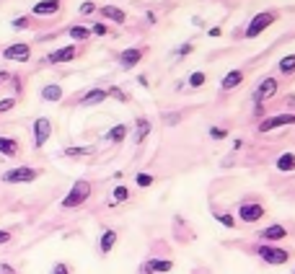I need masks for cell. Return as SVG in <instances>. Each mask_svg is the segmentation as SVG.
Wrapping results in <instances>:
<instances>
[{"instance_id":"1","label":"cell","mask_w":295,"mask_h":274,"mask_svg":"<svg viewBox=\"0 0 295 274\" xmlns=\"http://www.w3.org/2000/svg\"><path fill=\"white\" fill-rule=\"evenodd\" d=\"M91 192H94V187H91V181L78 178L75 184H73V189L67 192V197L60 202V207H62V210H78L80 204H86V202H88Z\"/></svg>"},{"instance_id":"2","label":"cell","mask_w":295,"mask_h":274,"mask_svg":"<svg viewBox=\"0 0 295 274\" xmlns=\"http://www.w3.org/2000/svg\"><path fill=\"white\" fill-rule=\"evenodd\" d=\"M254 251H257V256L269 266H282V264L290 261V248H282L277 243H259Z\"/></svg>"},{"instance_id":"3","label":"cell","mask_w":295,"mask_h":274,"mask_svg":"<svg viewBox=\"0 0 295 274\" xmlns=\"http://www.w3.org/2000/svg\"><path fill=\"white\" fill-rule=\"evenodd\" d=\"M238 220L241 222H248V225H254V222H259L262 217H264V204L262 202H254V199H246V202H241L238 204Z\"/></svg>"},{"instance_id":"4","label":"cell","mask_w":295,"mask_h":274,"mask_svg":"<svg viewBox=\"0 0 295 274\" xmlns=\"http://www.w3.org/2000/svg\"><path fill=\"white\" fill-rule=\"evenodd\" d=\"M277 21V16L272 13V11H264V13H257L251 21H248V26H246V39H257L262 31H267L272 24Z\"/></svg>"},{"instance_id":"5","label":"cell","mask_w":295,"mask_h":274,"mask_svg":"<svg viewBox=\"0 0 295 274\" xmlns=\"http://www.w3.org/2000/svg\"><path fill=\"white\" fill-rule=\"evenodd\" d=\"M39 178V171L31 168V166H18V168H8L3 173V181L6 184H31V181Z\"/></svg>"},{"instance_id":"6","label":"cell","mask_w":295,"mask_h":274,"mask_svg":"<svg viewBox=\"0 0 295 274\" xmlns=\"http://www.w3.org/2000/svg\"><path fill=\"white\" fill-rule=\"evenodd\" d=\"M50 134H52V122H50L47 117L34 119V124H31V137H34V148H36V150L47 145Z\"/></svg>"},{"instance_id":"7","label":"cell","mask_w":295,"mask_h":274,"mask_svg":"<svg viewBox=\"0 0 295 274\" xmlns=\"http://www.w3.org/2000/svg\"><path fill=\"white\" fill-rule=\"evenodd\" d=\"M277 90H280V80H277V78H264V80L257 85L254 101H257V104H264V101H269L272 96H277Z\"/></svg>"},{"instance_id":"8","label":"cell","mask_w":295,"mask_h":274,"mask_svg":"<svg viewBox=\"0 0 295 274\" xmlns=\"http://www.w3.org/2000/svg\"><path fill=\"white\" fill-rule=\"evenodd\" d=\"M285 124L295 127V114H277V117H267V119H262L259 132H272V129L285 127Z\"/></svg>"},{"instance_id":"9","label":"cell","mask_w":295,"mask_h":274,"mask_svg":"<svg viewBox=\"0 0 295 274\" xmlns=\"http://www.w3.org/2000/svg\"><path fill=\"white\" fill-rule=\"evenodd\" d=\"M259 238H262L264 243H277V241L287 238V227H285L282 222H272V225L264 227V231H259Z\"/></svg>"},{"instance_id":"10","label":"cell","mask_w":295,"mask_h":274,"mask_svg":"<svg viewBox=\"0 0 295 274\" xmlns=\"http://www.w3.org/2000/svg\"><path fill=\"white\" fill-rule=\"evenodd\" d=\"M31 57V47L29 44H11L3 50V60H13V62H29Z\"/></svg>"},{"instance_id":"11","label":"cell","mask_w":295,"mask_h":274,"mask_svg":"<svg viewBox=\"0 0 295 274\" xmlns=\"http://www.w3.org/2000/svg\"><path fill=\"white\" fill-rule=\"evenodd\" d=\"M171 269H174V261L171 259H148L140 266V274H166Z\"/></svg>"},{"instance_id":"12","label":"cell","mask_w":295,"mask_h":274,"mask_svg":"<svg viewBox=\"0 0 295 274\" xmlns=\"http://www.w3.org/2000/svg\"><path fill=\"white\" fill-rule=\"evenodd\" d=\"M75 57H78L75 44H67V47H62V50H55L52 55H47V62H52V65H60V62H70V60H75Z\"/></svg>"},{"instance_id":"13","label":"cell","mask_w":295,"mask_h":274,"mask_svg":"<svg viewBox=\"0 0 295 274\" xmlns=\"http://www.w3.org/2000/svg\"><path fill=\"white\" fill-rule=\"evenodd\" d=\"M106 99H109V94L104 88H91V90H86V94L80 96V106H99Z\"/></svg>"},{"instance_id":"14","label":"cell","mask_w":295,"mask_h":274,"mask_svg":"<svg viewBox=\"0 0 295 274\" xmlns=\"http://www.w3.org/2000/svg\"><path fill=\"white\" fill-rule=\"evenodd\" d=\"M143 55H145V50H138V47H130V50H124V52L119 55V65L124 67V70H130V67H135V65H140V60H143Z\"/></svg>"},{"instance_id":"15","label":"cell","mask_w":295,"mask_h":274,"mask_svg":"<svg viewBox=\"0 0 295 274\" xmlns=\"http://www.w3.org/2000/svg\"><path fill=\"white\" fill-rule=\"evenodd\" d=\"M117 231H111V227H106V231L101 233V238H99V254L101 256H106V254H111V248L117 246Z\"/></svg>"},{"instance_id":"16","label":"cell","mask_w":295,"mask_h":274,"mask_svg":"<svg viewBox=\"0 0 295 274\" xmlns=\"http://www.w3.org/2000/svg\"><path fill=\"white\" fill-rule=\"evenodd\" d=\"M150 119H145V117H138V122H135V143L138 145H143L145 143V137L150 134Z\"/></svg>"},{"instance_id":"17","label":"cell","mask_w":295,"mask_h":274,"mask_svg":"<svg viewBox=\"0 0 295 274\" xmlns=\"http://www.w3.org/2000/svg\"><path fill=\"white\" fill-rule=\"evenodd\" d=\"M243 83V70H231V73H225V78L220 80V88L223 90H233Z\"/></svg>"},{"instance_id":"18","label":"cell","mask_w":295,"mask_h":274,"mask_svg":"<svg viewBox=\"0 0 295 274\" xmlns=\"http://www.w3.org/2000/svg\"><path fill=\"white\" fill-rule=\"evenodd\" d=\"M127 132H130L127 124H114V127L106 132V140H109L111 145H122V143H124V137H127Z\"/></svg>"},{"instance_id":"19","label":"cell","mask_w":295,"mask_h":274,"mask_svg":"<svg viewBox=\"0 0 295 274\" xmlns=\"http://www.w3.org/2000/svg\"><path fill=\"white\" fill-rule=\"evenodd\" d=\"M21 153V145L18 140H13V137H0V155H6V158H13Z\"/></svg>"},{"instance_id":"20","label":"cell","mask_w":295,"mask_h":274,"mask_svg":"<svg viewBox=\"0 0 295 274\" xmlns=\"http://www.w3.org/2000/svg\"><path fill=\"white\" fill-rule=\"evenodd\" d=\"M275 166H277L280 173H292V171H295V153H290V150L282 153V155L277 158V163H275Z\"/></svg>"},{"instance_id":"21","label":"cell","mask_w":295,"mask_h":274,"mask_svg":"<svg viewBox=\"0 0 295 274\" xmlns=\"http://www.w3.org/2000/svg\"><path fill=\"white\" fill-rule=\"evenodd\" d=\"M101 16L109 18V21H114V24H124V21H127V13L122 8H117V6H104L101 8Z\"/></svg>"},{"instance_id":"22","label":"cell","mask_w":295,"mask_h":274,"mask_svg":"<svg viewBox=\"0 0 295 274\" xmlns=\"http://www.w3.org/2000/svg\"><path fill=\"white\" fill-rule=\"evenodd\" d=\"M60 11V0H41V3L34 6V13L36 16H52Z\"/></svg>"},{"instance_id":"23","label":"cell","mask_w":295,"mask_h":274,"mask_svg":"<svg viewBox=\"0 0 295 274\" xmlns=\"http://www.w3.org/2000/svg\"><path fill=\"white\" fill-rule=\"evenodd\" d=\"M41 99H44V101H52V104H55V101H62V88H60L57 83L44 85V88H41Z\"/></svg>"},{"instance_id":"24","label":"cell","mask_w":295,"mask_h":274,"mask_svg":"<svg viewBox=\"0 0 295 274\" xmlns=\"http://www.w3.org/2000/svg\"><path fill=\"white\" fill-rule=\"evenodd\" d=\"M277 67H280L282 75H292V73H295V55H285V57L277 62Z\"/></svg>"},{"instance_id":"25","label":"cell","mask_w":295,"mask_h":274,"mask_svg":"<svg viewBox=\"0 0 295 274\" xmlns=\"http://www.w3.org/2000/svg\"><path fill=\"white\" fill-rule=\"evenodd\" d=\"M91 153H94V148H91V145H80V148H65V150H62V155H65V158H80V155H91Z\"/></svg>"},{"instance_id":"26","label":"cell","mask_w":295,"mask_h":274,"mask_svg":"<svg viewBox=\"0 0 295 274\" xmlns=\"http://www.w3.org/2000/svg\"><path fill=\"white\" fill-rule=\"evenodd\" d=\"M130 199V189L127 187H114V192H111V207L119 202H127Z\"/></svg>"},{"instance_id":"27","label":"cell","mask_w":295,"mask_h":274,"mask_svg":"<svg viewBox=\"0 0 295 274\" xmlns=\"http://www.w3.org/2000/svg\"><path fill=\"white\" fill-rule=\"evenodd\" d=\"M213 217H215L220 225H225V227H236V217L228 215V212H215V210H213Z\"/></svg>"},{"instance_id":"28","label":"cell","mask_w":295,"mask_h":274,"mask_svg":"<svg viewBox=\"0 0 295 274\" xmlns=\"http://www.w3.org/2000/svg\"><path fill=\"white\" fill-rule=\"evenodd\" d=\"M67 34H70V39H75V41H86V39L91 36V31H88L86 26H73Z\"/></svg>"},{"instance_id":"29","label":"cell","mask_w":295,"mask_h":274,"mask_svg":"<svg viewBox=\"0 0 295 274\" xmlns=\"http://www.w3.org/2000/svg\"><path fill=\"white\" fill-rule=\"evenodd\" d=\"M187 83H189L192 88H202V85H205V83H207V75L197 70V73H192V75H189V80H187Z\"/></svg>"},{"instance_id":"30","label":"cell","mask_w":295,"mask_h":274,"mask_svg":"<svg viewBox=\"0 0 295 274\" xmlns=\"http://www.w3.org/2000/svg\"><path fill=\"white\" fill-rule=\"evenodd\" d=\"M135 181H138V187H140V189H148V187H153V181H155V178H153L150 173H138V176H135Z\"/></svg>"},{"instance_id":"31","label":"cell","mask_w":295,"mask_h":274,"mask_svg":"<svg viewBox=\"0 0 295 274\" xmlns=\"http://www.w3.org/2000/svg\"><path fill=\"white\" fill-rule=\"evenodd\" d=\"M106 94H109L111 99H117V101H122V104H127V94H124V90H122V88H117V85H111V88L106 90Z\"/></svg>"},{"instance_id":"32","label":"cell","mask_w":295,"mask_h":274,"mask_svg":"<svg viewBox=\"0 0 295 274\" xmlns=\"http://www.w3.org/2000/svg\"><path fill=\"white\" fill-rule=\"evenodd\" d=\"M210 137L213 140H225V137H228V129L225 127H210Z\"/></svg>"},{"instance_id":"33","label":"cell","mask_w":295,"mask_h":274,"mask_svg":"<svg viewBox=\"0 0 295 274\" xmlns=\"http://www.w3.org/2000/svg\"><path fill=\"white\" fill-rule=\"evenodd\" d=\"M11 26H13V29H26V26H29V18H26V16L13 18V21H11Z\"/></svg>"},{"instance_id":"34","label":"cell","mask_w":295,"mask_h":274,"mask_svg":"<svg viewBox=\"0 0 295 274\" xmlns=\"http://www.w3.org/2000/svg\"><path fill=\"white\" fill-rule=\"evenodd\" d=\"M16 106V99H3L0 101V114H6V111H11Z\"/></svg>"},{"instance_id":"35","label":"cell","mask_w":295,"mask_h":274,"mask_svg":"<svg viewBox=\"0 0 295 274\" xmlns=\"http://www.w3.org/2000/svg\"><path fill=\"white\" fill-rule=\"evenodd\" d=\"M52 274H70V266L60 261V264H55V266H52Z\"/></svg>"},{"instance_id":"36","label":"cell","mask_w":295,"mask_h":274,"mask_svg":"<svg viewBox=\"0 0 295 274\" xmlns=\"http://www.w3.org/2000/svg\"><path fill=\"white\" fill-rule=\"evenodd\" d=\"M91 31H94L96 36H104V34H109V29H106L104 24H94V29H91Z\"/></svg>"},{"instance_id":"37","label":"cell","mask_w":295,"mask_h":274,"mask_svg":"<svg viewBox=\"0 0 295 274\" xmlns=\"http://www.w3.org/2000/svg\"><path fill=\"white\" fill-rule=\"evenodd\" d=\"M94 11H96V6H94V3H91V0H88V3H83V6H80V13H83V16H88V13H94Z\"/></svg>"},{"instance_id":"38","label":"cell","mask_w":295,"mask_h":274,"mask_svg":"<svg viewBox=\"0 0 295 274\" xmlns=\"http://www.w3.org/2000/svg\"><path fill=\"white\" fill-rule=\"evenodd\" d=\"M192 50H194L192 44H184V47H179V57H187V55H189Z\"/></svg>"},{"instance_id":"39","label":"cell","mask_w":295,"mask_h":274,"mask_svg":"<svg viewBox=\"0 0 295 274\" xmlns=\"http://www.w3.org/2000/svg\"><path fill=\"white\" fill-rule=\"evenodd\" d=\"M13 236H11V231H0V246H3V243H8Z\"/></svg>"},{"instance_id":"40","label":"cell","mask_w":295,"mask_h":274,"mask_svg":"<svg viewBox=\"0 0 295 274\" xmlns=\"http://www.w3.org/2000/svg\"><path fill=\"white\" fill-rule=\"evenodd\" d=\"M0 271H3V274H16V271H13L8 264H0Z\"/></svg>"},{"instance_id":"41","label":"cell","mask_w":295,"mask_h":274,"mask_svg":"<svg viewBox=\"0 0 295 274\" xmlns=\"http://www.w3.org/2000/svg\"><path fill=\"white\" fill-rule=\"evenodd\" d=\"M220 34H223L220 26H213V29H210V36H220Z\"/></svg>"},{"instance_id":"42","label":"cell","mask_w":295,"mask_h":274,"mask_svg":"<svg viewBox=\"0 0 295 274\" xmlns=\"http://www.w3.org/2000/svg\"><path fill=\"white\" fill-rule=\"evenodd\" d=\"M0 88H3V80H0Z\"/></svg>"},{"instance_id":"43","label":"cell","mask_w":295,"mask_h":274,"mask_svg":"<svg viewBox=\"0 0 295 274\" xmlns=\"http://www.w3.org/2000/svg\"><path fill=\"white\" fill-rule=\"evenodd\" d=\"M292 274H295V269H292Z\"/></svg>"}]
</instances>
